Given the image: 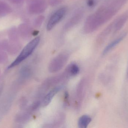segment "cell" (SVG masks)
<instances>
[{
  "label": "cell",
  "instance_id": "1",
  "mask_svg": "<svg viewBox=\"0 0 128 128\" xmlns=\"http://www.w3.org/2000/svg\"><path fill=\"white\" fill-rule=\"evenodd\" d=\"M40 38L37 37L29 42L25 47L16 60L8 67V68H10L15 67L26 59L36 49L40 43Z\"/></svg>",
  "mask_w": 128,
  "mask_h": 128
},
{
  "label": "cell",
  "instance_id": "2",
  "mask_svg": "<svg viewBox=\"0 0 128 128\" xmlns=\"http://www.w3.org/2000/svg\"><path fill=\"white\" fill-rule=\"evenodd\" d=\"M67 9L62 7L58 10L51 16L47 23L46 28L48 31L52 30L62 19L66 14Z\"/></svg>",
  "mask_w": 128,
  "mask_h": 128
},
{
  "label": "cell",
  "instance_id": "3",
  "mask_svg": "<svg viewBox=\"0 0 128 128\" xmlns=\"http://www.w3.org/2000/svg\"><path fill=\"white\" fill-rule=\"evenodd\" d=\"M60 87L58 86L54 88L50 91L44 97L43 101V105L44 106H46L48 105L52 101L53 97L60 90Z\"/></svg>",
  "mask_w": 128,
  "mask_h": 128
},
{
  "label": "cell",
  "instance_id": "4",
  "mask_svg": "<svg viewBox=\"0 0 128 128\" xmlns=\"http://www.w3.org/2000/svg\"><path fill=\"white\" fill-rule=\"evenodd\" d=\"M92 121V118L89 116L84 115L81 116L78 121V127L80 128H86L88 127Z\"/></svg>",
  "mask_w": 128,
  "mask_h": 128
},
{
  "label": "cell",
  "instance_id": "5",
  "mask_svg": "<svg viewBox=\"0 0 128 128\" xmlns=\"http://www.w3.org/2000/svg\"><path fill=\"white\" fill-rule=\"evenodd\" d=\"M124 38V36H122L120 37V38H119L118 39L114 40V41H113L109 45H108L104 49V54H106L108 52H109L110 50L112 49L114 47L116 46L117 44H118L120 42H121V41Z\"/></svg>",
  "mask_w": 128,
  "mask_h": 128
},
{
  "label": "cell",
  "instance_id": "6",
  "mask_svg": "<svg viewBox=\"0 0 128 128\" xmlns=\"http://www.w3.org/2000/svg\"><path fill=\"white\" fill-rule=\"evenodd\" d=\"M62 57V56H58V58L55 59L52 62V66H55V67L54 68L53 71L54 70L55 71H56V70H58L59 68H60L61 67H62V66L63 65V64L64 63L63 59H64V58H63L61 60Z\"/></svg>",
  "mask_w": 128,
  "mask_h": 128
},
{
  "label": "cell",
  "instance_id": "7",
  "mask_svg": "<svg viewBox=\"0 0 128 128\" xmlns=\"http://www.w3.org/2000/svg\"><path fill=\"white\" fill-rule=\"evenodd\" d=\"M69 71H70V73L72 75H76L79 73V67L77 65L73 64L71 65L69 68Z\"/></svg>",
  "mask_w": 128,
  "mask_h": 128
},
{
  "label": "cell",
  "instance_id": "8",
  "mask_svg": "<svg viewBox=\"0 0 128 128\" xmlns=\"http://www.w3.org/2000/svg\"><path fill=\"white\" fill-rule=\"evenodd\" d=\"M88 4L89 6H92L94 4V1H93V0H88Z\"/></svg>",
  "mask_w": 128,
  "mask_h": 128
}]
</instances>
